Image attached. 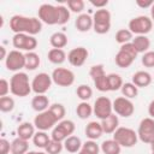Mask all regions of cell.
<instances>
[{"instance_id":"cell-1","label":"cell","mask_w":154,"mask_h":154,"mask_svg":"<svg viewBox=\"0 0 154 154\" xmlns=\"http://www.w3.org/2000/svg\"><path fill=\"white\" fill-rule=\"evenodd\" d=\"M10 29L14 34H28L35 36L42 30V22L36 17L14 14L10 19Z\"/></svg>"},{"instance_id":"cell-2","label":"cell","mask_w":154,"mask_h":154,"mask_svg":"<svg viewBox=\"0 0 154 154\" xmlns=\"http://www.w3.org/2000/svg\"><path fill=\"white\" fill-rule=\"evenodd\" d=\"M10 88L11 93L14 96L24 97L28 96L32 89H31V83L29 82V77L25 72H16L11 79H10Z\"/></svg>"},{"instance_id":"cell-3","label":"cell","mask_w":154,"mask_h":154,"mask_svg":"<svg viewBox=\"0 0 154 154\" xmlns=\"http://www.w3.org/2000/svg\"><path fill=\"white\" fill-rule=\"evenodd\" d=\"M93 29L96 34L103 35L107 34L111 29V12L106 8H100L94 12L93 16Z\"/></svg>"},{"instance_id":"cell-4","label":"cell","mask_w":154,"mask_h":154,"mask_svg":"<svg viewBox=\"0 0 154 154\" xmlns=\"http://www.w3.org/2000/svg\"><path fill=\"white\" fill-rule=\"evenodd\" d=\"M113 140L117 141L120 144V147L131 148L137 143L138 136L135 130L126 128V126H119L113 132Z\"/></svg>"},{"instance_id":"cell-5","label":"cell","mask_w":154,"mask_h":154,"mask_svg":"<svg viewBox=\"0 0 154 154\" xmlns=\"http://www.w3.org/2000/svg\"><path fill=\"white\" fill-rule=\"evenodd\" d=\"M128 26H129L128 29L136 36L137 35H147L148 32H150V30L153 28V20L148 16H137V17H134L132 19H130Z\"/></svg>"},{"instance_id":"cell-6","label":"cell","mask_w":154,"mask_h":154,"mask_svg":"<svg viewBox=\"0 0 154 154\" xmlns=\"http://www.w3.org/2000/svg\"><path fill=\"white\" fill-rule=\"evenodd\" d=\"M38 19L47 25H55L59 20L58 6L52 4H42L38 7Z\"/></svg>"},{"instance_id":"cell-7","label":"cell","mask_w":154,"mask_h":154,"mask_svg":"<svg viewBox=\"0 0 154 154\" xmlns=\"http://www.w3.org/2000/svg\"><path fill=\"white\" fill-rule=\"evenodd\" d=\"M12 45L17 51H26V52H34V49L37 47V40L35 36L28 35V34H14L12 37Z\"/></svg>"},{"instance_id":"cell-8","label":"cell","mask_w":154,"mask_h":154,"mask_svg":"<svg viewBox=\"0 0 154 154\" xmlns=\"http://www.w3.org/2000/svg\"><path fill=\"white\" fill-rule=\"evenodd\" d=\"M52 83H53V79L51 75L46 72H40L32 78L31 89L36 95H43L51 89Z\"/></svg>"},{"instance_id":"cell-9","label":"cell","mask_w":154,"mask_h":154,"mask_svg":"<svg viewBox=\"0 0 154 154\" xmlns=\"http://www.w3.org/2000/svg\"><path fill=\"white\" fill-rule=\"evenodd\" d=\"M93 111H94V114L99 119L103 120L113 113V102L107 96H100L95 100Z\"/></svg>"},{"instance_id":"cell-10","label":"cell","mask_w":154,"mask_h":154,"mask_svg":"<svg viewBox=\"0 0 154 154\" xmlns=\"http://www.w3.org/2000/svg\"><path fill=\"white\" fill-rule=\"evenodd\" d=\"M53 83L59 87H70L75 82V73L70 69L65 67H57L52 72Z\"/></svg>"},{"instance_id":"cell-11","label":"cell","mask_w":154,"mask_h":154,"mask_svg":"<svg viewBox=\"0 0 154 154\" xmlns=\"http://www.w3.org/2000/svg\"><path fill=\"white\" fill-rule=\"evenodd\" d=\"M57 123H59V122L51 113L49 109H47L45 112H41V113H37V116L34 118V125L38 131L51 130L57 125Z\"/></svg>"},{"instance_id":"cell-12","label":"cell","mask_w":154,"mask_h":154,"mask_svg":"<svg viewBox=\"0 0 154 154\" xmlns=\"http://www.w3.org/2000/svg\"><path fill=\"white\" fill-rule=\"evenodd\" d=\"M137 136L143 143H150L154 140V119L148 117L143 118L137 129Z\"/></svg>"},{"instance_id":"cell-13","label":"cell","mask_w":154,"mask_h":154,"mask_svg":"<svg viewBox=\"0 0 154 154\" xmlns=\"http://www.w3.org/2000/svg\"><path fill=\"white\" fill-rule=\"evenodd\" d=\"M5 66L10 71L19 72L23 67L25 69V54L17 49L8 52V55L5 60Z\"/></svg>"},{"instance_id":"cell-14","label":"cell","mask_w":154,"mask_h":154,"mask_svg":"<svg viewBox=\"0 0 154 154\" xmlns=\"http://www.w3.org/2000/svg\"><path fill=\"white\" fill-rule=\"evenodd\" d=\"M135 106L130 99H126L124 96H119L113 101V113L117 116L129 118L134 114Z\"/></svg>"},{"instance_id":"cell-15","label":"cell","mask_w":154,"mask_h":154,"mask_svg":"<svg viewBox=\"0 0 154 154\" xmlns=\"http://www.w3.org/2000/svg\"><path fill=\"white\" fill-rule=\"evenodd\" d=\"M88 55H89V52L87 48L84 47H76L73 49H71L67 54V60L69 63L75 66V67H79L82 66L87 59H88Z\"/></svg>"},{"instance_id":"cell-16","label":"cell","mask_w":154,"mask_h":154,"mask_svg":"<svg viewBox=\"0 0 154 154\" xmlns=\"http://www.w3.org/2000/svg\"><path fill=\"white\" fill-rule=\"evenodd\" d=\"M93 25H94L93 17H90V14H88V13L78 14L76 18V22H75L76 29L81 32H88L90 29H93Z\"/></svg>"},{"instance_id":"cell-17","label":"cell","mask_w":154,"mask_h":154,"mask_svg":"<svg viewBox=\"0 0 154 154\" xmlns=\"http://www.w3.org/2000/svg\"><path fill=\"white\" fill-rule=\"evenodd\" d=\"M17 135L19 138H23L25 141H29L35 135V125L30 122H23L17 128Z\"/></svg>"},{"instance_id":"cell-18","label":"cell","mask_w":154,"mask_h":154,"mask_svg":"<svg viewBox=\"0 0 154 154\" xmlns=\"http://www.w3.org/2000/svg\"><path fill=\"white\" fill-rule=\"evenodd\" d=\"M132 83L137 88H146L152 83V75L147 71H137L132 75Z\"/></svg>"},{"instance_id":"cell-19","label":"cell","mask_w":154,"mask_h":154,"mask_svg":"<svg viewBox=\"0 0 154 154\" xmlns=\"http://www.w3.org/2000/svg\"><path fill=\"white\" fill-rule=\"evenodd\" d=\"M85 136L89 138V140H93V141H96L97 138H100L103 134V130H102V126H101V123L99 122H89L85 126Z\"/></svg>"},{"instance_id":"cell-20","label":"cell","mask_w":154,"mask_h":154,"mask_svg":"<svg viewBox=\"0 0 154 154\" xmlns=\"http://www.w3.org/2000/svg\"><path fill=\"white\" fill-rule=\"evenodd\" d=\"M49 99L43 94V95H35L31 99V107L34 111H36L37 113L45 112L49 108Z\"/></svg>"},{"instance_id":"cell-21","label":"cell","mask_w":154,"mask_h":154,"mask_svg":"<svg viewBox=\"0 0 154 154\" xmlns=\"http://www.w3.org/2000/svg\"><path fill=\"white\" fill-rule=\"evenodd\" d=\"M101 126L103 134H113L119 128V118L116 113H112L108 118L101 120Z\"/></svg>"},{"instance_id":"cell-22","label":"cell","mask_w":154,"mask_h":154,"mask_svg":"<svg viewBox=\"0 0 154 154\" xmlns=\"http://www.w3.org/2000/svg\"><path fill=\"white\" fill-rule=\"evenodd\" d=\"M131 42L135 46L138 54L140 53L144 54L146 52H148V49L150 47V40L147 37V35H137V36L134 37V40Z\"/></svg>"},{"instance_id":"cell-23","label":"cell","mask_w":154,"mask_h":154,"mask_svg":"<svg viewBox=\"0 0 154 154\" xmlns=\"http://www.w3.org/2000/svg\"><path fill=\"white\" fill-rule=\"evenodd\" d=\"M49 43L53 48H58V49H63L66 45H67V36L65 32L61 31H55L49 37Z\"/></svg>"},{"instance_id":"cell-24","label":"cell","mask_w":154,"mask_h":154,"mask_svg":"<svg viewBox=\"0 0 154 154\" xmlns=\"http://www.w3.org/2000/svg\"><path fill=\"white\" fill-rule=\"evenodd\" d=\"M82 146H83V143H82L81 138L77 136H73V135L69 136L64 141V148L69 153H78L82 149Z\"/></svg>"},{"instance_id":"cell-25","label":"cell","mask_w":154,"mask_h":154,"mask_svg":"<svg viewBox=\"0 0 154 154\" xmlns=\"http://www.w3.org/2000/svg\"><path fill=\"white\" fill-rule=\"evenodd\" d=\"M29 152V142L23 138H14L11 142V154H26Z\"/></svg>"},{"instance_id":"cell-26","label":"cell","mask_w":154,"mask_h":154,"mask_svg":"<svg viewBox=\"0 0 154 154\" xmlns=\"http://www.w3.org/2000/svg\"><path fill=\"white\" fill-rule=\"evenodd\" d=\"M47 58L48 60L54 64V65H61L66 59H67V55L65 53L64 49H58V48H52L48 54H47Z\"/></svg>"},{"instance_id":"cell-27","label":"cell","mask_w":154,"mask_h":154,"mask_svg":"<svg viewBox=\"0 0 154 154\" xmlns=\"http://www.w3.org/2000/svg\"><path fill=\"white\" fill-rule=\"evenodd\" d=\"M101 152L103 154H120V150H122V147L120 144L114 141L113 138L112 140H106L101 143V147H100Z\"/></svg>"},{"instance_id":"cell-28","label":"cell","mask_w":154,"mask_h":154,"mask_svg":"<svg viewBox=\"0 0 154 154\" xmlns=\"http://www.w3.org/2000/svg\"><path fill=\"white\" fill-rule=\"evenodd\" d=\"M114 61H116V65L118 67H122V69H126L129 66H131V64L135 61V59L129 55L128 53L123 52V51H118V53L116 54V58H114Z\"/></svg>"},{"instance_id":"cell-29","label":"cell","mask_w":154,"mask_h":154,"mask_svg":"<svg viewBox=\"0 0 154 154\" xmlns=\"http://www.w3.org/2000/svg\"><path fill=\"white\" fill-rule=\"evenodd\" d=\"M41 59L36 52H26L25 53V69L29 71H34L40 66Z\"/></svg>"},{"instance_id":"cell-30","label":"cell","mask_w":154,"mask_h":154,"mask_svg":"<svg viewBox=\"0 0 154 154\" xmlns=\"http://www.w3.org/2000/svg\"><path fill=\"white\" fill-rule=\"evenodd\" d=\"M93 113V106L88 103V101H82L76 107V114L79 119H88Z\"/></svg>"},{"instance_id":"cell-31","label":"cell","mask_w":154,"mask_h":154,"mask_svg":"<svg viewBox=\"0 0 154 154\" xmlns=\"http://www.w3.org/2000/svg\"><path fill=\"white\" fill-rule=\"evenodd\" d=\"M51 137L48 136V134L46 131H37L35 132L34 137H32V143L37 147V148H46L48 146V143L51 142Z\"/></svg>"},{"instance_id":"cell-32","label":"cell","mask_w":154,"mask_h":154,"mask_svg":"<svg viewBox=\"0 0 154 154\" xmlns=\"http://www.w3.org/2000/svg\"><path fill=\"white\" fill-rule=\"evenodd\" d=\"M107 81H108V87H109V91H117L120 90L124 82L123 78L120 77V75L118 73H108L107 75Z\"/></svg>"},{"instance_id":"cell-33","label":"cell","mask_w":154,"mask_h":154,"mask_svg":"<svg viewBox=\"0 0 154 154\" xmlns=\"http://www.w3.org/2000/svg\"><path fill=\"white\" fill-rule=\"evenodd\" d=\"M134 40V34L129 29H119L116 32V41L122 46L125 43H129Z\"/></svg>"},{"instance_id":"cell-34","label":"cell","mask_w":154,"mask_h":154,"mask_svg":"<svg viewBox=\"0 0 154 154\" xmlns=\"http://www.w3.org/2000/svg\"><path fill=\"white\" fill-rule=\"evenodd\" d=\"M120 90H122L123 96L126 97V99H130V100L134 99V97H136V96L138 95V88H137L132 82H126V83H124Z\"/></svg>"},{"instance_id":"cell-35","label":"cell","mask_w":154,"mask_h":154,"mask_svg":"<svg viewBox=\"0 0 154 154\" xmlns=\"http://www.w3.org/2000/svg\"><path fill=\"white\" fill-rule=\"evenodd\" d=\"M76 94L77 97L82 101H88L91 96H93V89L91 87H89L88 84H81L77 87L76 89Z\"/></svg>"},{"instance_id":"cell-36","label":"cell","mask_w":154,"mask_h":154,"mask_svg":"<svg viewBox=\"0 0 154 154\" xmlns=\"http://www.w3.org/2000/svg\"><path fill=\"white\" fill-rule=\"evenodd\" d=\"M48 109H49V111H51V113L57 118V120H58V122L63 120V119H64V117H65V114H66V109H65V107H64V105H63V103H58V102L52 103V105L49 106V108H48Z\"/></svg>"},{"instance_id":"cell-37","label":"cell","mask_w":154,"mask_h":154,"mask_svg":"<svg viewBox=\"0 0 154 154\" xmlns=\"http://www.w3.org/2000/svg\"><path fill=\"white\" fill-rule=\"evenodd\" d=\"M14 108V100L11 96H2L0 97V111L4 113L12 112Z\"/></svg>"},{"instance_id":"cell-38","label":"cell","mask_w":154,"mask_h":154,"mask_svg":"<svg viewBox=\"0 0 154 154\" xmlns=\"http://www.w3.org/2000/svg\"><path fill=\"white\" fill-rule=\"evenodd\" d=\"M58 11H59V20H58V25H64L70 20L71 17V12L67 8V6L65 5H58Z\"/></svg>"},{"instance_id":"cell-39","label":"cell","mask_w":154,"mask_h":154,"mask_svg":"<svg viewBox=\"0 0 154 154\" xmlns=\"http://www.w3.org/2000/svg\"><path fill=\"white\" fill-rule=\"evenodd\" d=\"M69 136L64 132V130L57 124L53 129H52V132H51V138L53 140V141H57V142H64L66 138H67Z\"/></svg>"},{"instance_id":"cell-40","label":"cell","mask_w":154,"mask_h":154,"mask_svg":"<svg viewBox=\"0 0 154 154\" xmlns=\"http://www.w3.org/2000/svg\"><path fill=\"white\" fill-rule=\"evenodd\" d=\"M84 6H85V2L83 0H70V1H67V8L70 10V12H73V13L81 14L82 11L84 10Z\"/></svg>"},{"instance_id":"cell-41","label":"cell","mask_w":154,"mask_h":154,"mask_svg":"<svg viewBox=\"0 0 154 154\" xmlns=\"http://www.w3.org/2000/svg\"><path fill=\"white\" fill-rule=\"evenodd\" d=\"M58 125L64 130V132L67 135V136H71L73 132H75V129H76V125L72 120L70 119H63L58 123Z\"/></svg>"},{"instance_id":"cell-42","label":"cell","mask_w":154,"mask_h":154,"mask_svg":"<svg viewBox=\"0 0 154 154\" xmlns=\"http://www.w3.org/2000/svg\"><path fill=\"white\" fill-rule=\"evenodd\" d=\"M63 148H64V143L51 140V142H49L48 146L45 148V150H46L48 154H60L61 150H63Z\"/></svg>"},{"instance_id":"cell-43","label":"cell","mask_w":154,"mask_h":154,"mask_svg":"<svg viewBox=\"0 0 154 154\" xmlns=\"http://www.w3.org/2000/svg\"><path fill=\"white\" fill-rule=\"evenodd\" d=\"M94 85L96 87V89L99 91H109V87H108V81H107V75H103L96 79H94Z\"/></svg>"},{"instance_id":"cell-44","label":"cell","mask_w":154,"mask_h":154,"mask_svg":"<svg viewBox=\"0 0 154 154\" xmlns=\"http://www.w3.org/2000/svg\"><path fill=\"white\" fill-rule=\"evenodd\" d=\"M103 75H106V72H105V67H103L102 64L93 65L90 67V70H89V76L93 78V81L99 78V77H101V76H103Z\"/></svg>"},{"instance_id":"cell-45","label":"cell","mask_w":154,"mask_h":154,"mask_svg":"<svg viewBox=\"0 0 154 154\" xmlns=\"http://www.w3.org/2000/svg\"><path fill=\"white\" fill-rule=\"evenodd\" d=\"M82 148L85 149L87 152H89L90 154H99V152L101 150L100 147H99V144H97L95 141H93V140H88V141H85V142L83 143Z\"/></svg>"},{"instance_id":"cell-46","label":"cell","mask_w":154,"mask_h":154,"mask_svg":"<svg viewBox=\"0 0 154 154\" xmlns=\"http://www.w3.org/2000/svg\"><path fill=\"white\" fill-rule=\"evenodd\" d=\"M142 65L144 67H154V51H148L142 55Z\"/></svg>"},{"instance_id":"cell-47","label":"cell","mask_w":154,"mask_h":154,"mask_svg":"<svg viewBox=\"0 0 154 154\" xmlns=\"http://www.w3.org/2000/svg\"><path fill=\"white\" fill-rule=\"evenodd\" d=\"M119 49H120V51H123V52H125V53H128V54H129V55H131L134 59H136V57L138 55V53H137V51H136L135 46L132 45V42H129V43L122 45Z\"/></svg>"},{"instance_id":"cell-48","label":"cell","mask_w":154,"mask_h":154,"mask_svg":"<svg viewBox=\"0 0 154 154\" xmlns=\"http://www.w3.org/2000/svg\"><path fill=\"white\" fill-rule=\"evenodd\" d=\"M11 91V88H10V82L5 78H1L0 79V97L2 96H7V94Z\"/></svg>"},{"instance_id":"cell-49","label":"cell","mask_w":154,"mask_h":154,"mask_svg":"<svg viewBox=\"0 0 154 154\" xmlns=\"http://www.w3.org/2000/svg\"><path fill=\"white\" fill-rule=\"evenodd\" d=\"M11 152V143L6 138L0 140V154H8Z\"/></svg>"},{"instance_id":"cell-50","label":"cell","mask_w":154,"mask_h":154,"mask_svg":"<svg viewBox=\"0 0 154 154\" xmlns=\"http://www.w3.org/2000/svg\"><path fill=\"white\" fill-rule=\"evenodd\" d=\"M153 4H154V1H152V0H148V1H143V0H137L136 1V5L138 6V7H141V8H150L152 6H153Z\"/></svg>"},{"instance_id":"cell-51","label":"cell","mask_w":154,"mask_h":154,"mask_svg":"<svg viewBox=\"0 0 154 154\" xmlns=\"http://www.w3.org/2000/svg\"><path fill=\"white\" fill-rule=\"evenodd\" d=\"M90 4H91L94 7H96L97 10H100V8H105V7L107 6L108 1H107V0H102V1H94V0H91Z\"/></svg>"},{"instance_id":"cell-52","label":"cell","mask_w":154,"mask_h":154,"mask_svg":"<svg viewBox=\"0 0 154 154\" xmlns=\"http://www.w3.org/2000/svg\"><path fill=\"white\" fill-rule=\"evenodd\" d=\"M148 114H149L150 118L154 119V99H153V100L149 102V105H148Z\"/></svg>"},{"instance_id":"cell-53","label":"cell","mask_w":154,"mask_h":154,"mask_svg":"<svg viewBox=\"0 0 154 154\" xmlns=\"http://www.w3.org/2000/svg\"><path fill=\"white\" fill-rule=\"evenodd\" d=\"M0 52H1V54H0V60H6L8 53L6 52V48H5L4 46H0Z\"/></svg>"},{"instance_id":"cell-54","label":"cell","mask_w":154,"mask_h":154,"mask_svg":"<svg viewBox=\"0 0 154 154\" xmlns=\"http://www.w3.org/2000/svg\"><path fill=\"white\" fill-rule=\"evenodd\" d=\"M150 19L154 22V4H153V6L150 7Z\"/></svg>"},{"instance_id":"cell-55","label":"cell","mask_w":154,"mask_h":154,"mask_svg":"<svg viewBox=\"0 0 154 154\" xmlns=\"http://www.w3.org/2000/svg\"><path fill=\"white\" fill-rule=\"evenodd\" d=\"M78 154H90V153H89V152H87L85 149H83V148H82V149L78 152Z\"/></svg>"},{"instance_id":"cell-56","label":"cell","mask_w":154,"mask_h":154,"mask_svg":"<svg viewBox=\"0 0 154 154\" xmlns=\"http://www.w3.org/2000/svg\"><path fill=\"white\" fill-rule=\"evenodd\" d=\"M149 144H150V149H152V152H154V140H153Z\"/></svg>"},{"instance_id":"cell-57","label":"cell","mask_w":154,"mask_h":154,"mask_svg":"<svg viewBox=\"0 0 154 154\" xmlns=\"http://www.w3.org/2000/svg\"><path fill=\"white\" fill-rule=\"evenodd\" d=\"M36 153H37V152H34V150H29L26 154H36Z\"/></svg>"},{"instance_id":"cell-58","label":"cell","mask_w":154,"mask_h":154,"mask_svg":"<svg viewBox=\"0 0 154 154\" xmlns=\"http://www.w3.org/2000/svg\"><path fill=\"white\" fill-rule=\"evenodd\" d=\"M36 154H48V153L47 152H37Z\"/></svg>"},{"instance_id":"cell-59","label":"cell","mask_w":154,"mask_h":154,"mask_svg":"<svg viewBox=\"0 0 154 154\" xmlns=\"http://www.w3.org/2000/svg\"><path fill=\"white\" fill-rule=\"evenodd\" d=\"M152 154H154V152H152Z\"/></svg>"}]
</instances>
